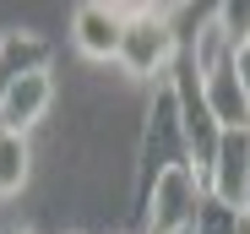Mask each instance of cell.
I'll use <instances>...</instances> for the list:
<instances>
[{
	"instance_id": "cell-10",
	"label": "cell",
	"mask_w": 250,
	"mask_h": 234,
	"mask_svg": "<svg viewBox=\"0 0 250 234\" xmlns=\"http://www.w3.org/2000/svg\"><path fill=\"white\" fill-rule=\"evenodd\" d=\"M11 234H33V229H11Z\"/></svg>"
},
{
	"instance_id": "cell-8",
	"label": "cell",
	"mask_w": 250,
	"mask_h": 234,
	"mask_svg": "<svg viewBox=\"0 0 250 234\" xmlns=\"http://www.w3.org/2000/svg\"><path fill=\"white\" fill-rule=\"evenodd\" d=\"M234 65H239V82L250 87V44H245V49H234Z\"/></svg>"
},
{
	"instance_id": "cell-4",
	"label": "cell",
	"mask_w": 250,
	"mask_h": 234,
	"mask_svg": "<svg viewBox=\"0 0 250 234\" xmlns=\"http://www.w3.org/2000/svg\"><path fill=\"white\" fill-rule=\"evenodd\" d=\"M125 6H104V0H82L71 6V44L82 60H120V44H125Z\"/></svg>"
},
{
	"instance_id": "cell-3",
	"label": "cell",
	"mask_w": 250,
	"mask_h": 234,
	"mask_svg": "<svg viewBox=\"0 0 250 234\" xmlns=\"http://www.w3.org/2000/svg\"><path fill=\"white\" fill-rule=\"evenodd\" d=\"M49 109H55V71H49V65L17 71L11 82H0V131L27 136Z\"/></svg>"
},
{
	"instance_id": "cell-6",
	"label": "cell",
	"mask_w": 250,
	"mask_h": 234,
	"mask_svg": "<svg viewBox=\"0 0 250 234\" xmlns=\"http://www.w3.org/2000/svg\"><path fill=\"white\" fill-rule=\"evenodd\" d=\"M27 180H33V142L0 131V196H22Z\"/></svg>"
},
{
	"instance_id": "cell-2",
	"label": "cell",
	"mask_w": 250,
	"mask_h": 234,
	"mask_svg": "<svg viewBox=\"0 0 250 234\" xmlns=\"http://www.w3.org/2000/svg\"><path fill=\"white\" fill-rule=\"evenodd\" d=\"M207 207V180L196 164H169L152 185H147V218H142V234H185L196 229Z\"/></svg>"
},
{
	"instance_id": "cell-7",
	"label": "cell",
	"mask_w": 250,
	"mask_h": 234,
	"mask_svg": "<svg viewBox=\"0 0 250 234\" xmlns=\"http://www.w3.org/2000/svg\"><path fill=\"white\" fill-rule=\"evenodd\" d=\"M218 27H223V38L234 49H245L250 44V0L245 6H218Z\"/></svg>"
},
{
	"instance_id": "cell-11",
	"label": "cell",
	"mask_w": 250,
	"mask_h": 234,
	"mask_svg": "<svg viewBox=\"0 0 250 234\" xmlns=\"http://www.w3.org/2000/svg\"><path fill=\"white\" fill-rule=\"evenodd\" d=\"M185 234H196V229H185Z\"/></svg>"
},
{
	"instance_id": "cell-1",
	"label": "cell",
	"mask_w": 250,
	"mask_h": 234,
	"mask_svg": "<svg viewBox=\"0 0 250 234\" xmlns=\"http://www.w3.org/2000/svg\"><path fill=\"white\" fill-rule=\"evenodd\" d=\"M125 44H120V71L131 76V82H158L163 71L174 65L180 55V33H174V11L169 6H125Z\"/></svg>"
},
{
	"instance_id": "cell-5",
	"label": "cell",
	"mask_w": 250,
	"mask_h": 234,
	"mask_svg": "<svg viewBox=\"0 0 250 234\" xmlns=\"http://www.w3.org/2000/svg\"><path fill=\"white\" fill-rule=\"evenodd\" d=\"M207 196L223 202V207H245L250 202V131H229L212 169H207Z\"/></svg>"
},
{
	"instance_id": "cell-9",
	"label": "cell",
	"mask_w": 250,
	"mask_h": 234,
	"mask_svg": "<svg viewBox=\"0 0 250 234\" xmlns=\"http://www.w3.org/2000/svg\"><path fill=\"white\" fill-rule=\"evenodd\" d=\"M234 234H250V207H239V218H234Z\"/></svg>"
}]
</instances>
